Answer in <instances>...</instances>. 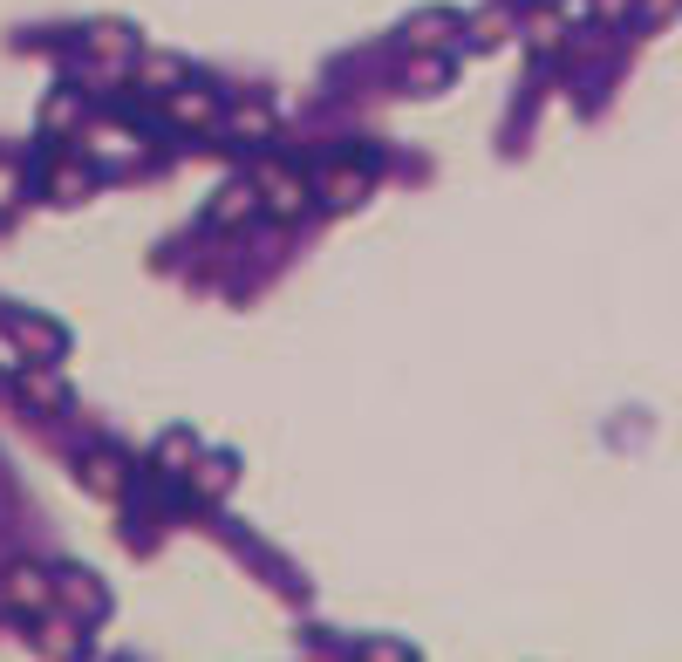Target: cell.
<instances>
[{
	"instance_id": "cell-7",
	"label": "cell",
	"mask_w": 682,
	"mask_h": 662,
	"mask_svg": "<svg viewBox=\"0 0 682 662\" xmlns=\"http://www.w3.org/2000/svg\"><path fill=\"white\" fill-rule=\"evenodd\" d=\"M82 478H89L96 492H123V485H130V458H116V451H89V458H82Z\"/></svg>"
},
{
	"instance_id": "cell-6",
	"label": "cell",
	"mask_w": 682,
	"mask_h": 662,
	"mask_svg": "<svg viewBox=\"0 0 682 662\" xmlns=\"http://www.w3.org/2000/svg\"><path fill=\"white\" fill-rule=\"evenodd\" d=\"M55 587L76 601L89 622H103V581H96V574H76V567H62V574H55Z\"/></svg>"
},
{
	"instance_id": "cell-10",
	"label": "cell",
	"mask_w": 682,
	"mask_h": 662,
	"mask_svg": "<svg viewBox=\"0 0 682 662\" xmlns=\"http://www.w3.org/2000/svg\"><path fill=\"white\" fill-rule=\"evenodd\" d=\"M48 192H55V198H82V192H89V171H76V164H62V171L48 178Z\"/></svg>"
},
{
	"instance_id": "cell-2",
	"label": "cell",
	"mask_w": 682,
	"mask_h": 662,
	"mask_svg": "<svg viewBox=\"0 0 682 662\" xmlns=\"http://www.w3.org/2000/svg\"><path fill=\"white\" fill-rule=\"evenodd\" d=\"M314 192L328 212H355V198L369 192V171H355V164H328L321 178H314Z\"/></svg>"
},
{
	"instance_id": "cell-4",
	"label": "cell",
	"mask_w": 682,
	"mask_h": 662,
	"mask_svg": "<svg viewBox=\"0 0 682 662\" xmlns=\"http://www.w3.org/2000/svg\"><path fill=\"white\" fill-rule=\"evenodd\" d=\"M164 117L178 123V130H219V103H212V96H205V89H178V96H171V103H164Z\"/></svg>"
},
{
	"instance_id": "cell-12",
	"label": "cell",
	"mask_w": 682,
	"mask_h": 662,
	"mask_svg": "<svg viewBox=\"0 0 682 662\" xmlns=\"http://www.w3.org/2000/svg\"><path fill=\"white\" fill-rule=\"evenodd\" d=\"M89 41H96V48H103V55H130V28H110V21H103V28H89Z\"/></svg>"
},
{
	"instance_id": "cell-13",
	"label": "cell",
	"mask_w": 682,
	"mask_h": 662,
	"mask_svg": "<svg viewBox=\"0 0 682 662\" xmlns=\"http://www.w3.org/2000/svg\"><path fill=\"white\" fill-rule=\"evenodd\" d=\"M232 130H239V137H266V130H273V117H266V110H239V117H226Z\"/></svg>"
},
{
	"instance_id": "cell-11",
	"label": "cell",
	"mask_w": 682,
	"mask_h": 662,
	"mask_svg": "<svg viewBox=\"0 0 682 662\" xmlns=\"http://www.w3.org/2000/svg\"><path fill=\"white\" fill-rule=\"evenodd\" d=\"M226 485H232V458H212V465L198 471V492H205V499H219Z\"/></svg>"
},
{
	"instance_id": "cell-3",
	"label": "cell",
	"mask_w": 682,
	"mask_h": 662,
	"mask_svg": "<svg viewBox=\"0 0 682 662\" xmlns=\"http://www.w3.org/2000/svg\"><path fill=\"white\" fill-rule=\"evenodd\" d=\"M260 198H266V212H301L307 205V178L287 171V164H266L260 171Z\"/></svg>"
},
{
	"instance_id": "cell-14",
	"label": "cell",
	"mask_w": 682,
	"mask_h": 662,
	"mask_svg": "<svg viewBox=\"0 0 682 662\" xmlns=\"http://www.w3.org/2000/svg\"><path fill=\"white\" fill-rule=\"evenodd\" d=\"M451 35V14H423V21H410V41H437Z\"/></svg>"
},
{
	"instance_id": "cell-8",
	"label": "cell",
	"mask_w": 682,
	"mask_h": 662,
	"mask_svg": "<svg viewBox=\"0 0 682 662\" xmlns=\"http://www.w3.org/2000/svg\"><path fill=\"white\" fill-rule=\"evenodd\" d=\"M253 205H260V192H239V185H232V192L212 198V219H219V226H239V219H246Z\"/></svg>"
},
{
	"instance_id": "cell-1",
	"label": "cell",
	"mask_w": 682,
	"mask_h": 662,
	"mask_svg": "<svg viewBox=\"0 0 682 662\" xmlns=\"http://www.w3.org/2000/svg\"><path fill=\"white\" fill-rule=\"evenodd\" d=\"M7 594H14V608L35 615V622L55 615V574H41V567H14V574H7Z\"/></svg>"
},
{
	"instance_id": "cell-5",
	"label": "cell",
	"mask_w": 682,
	"mask_h": 662,
	"mask_svg": "<svg viewBox=\"0 0 682 662\" xmlns=\"http://www.w3.org/2000/svg\"><path fill=\"white\" fill-rule=\"evenodd\" d=\"M21 403H35V410H69V383H62V376H48V369H28V362H21Z\"/></svg>"
},
{
	"instance_id": "cell-9",
	"label": "cell",
	"mask_w": 682,
	"mask_h": 662,
	"mask_svg": "<svg viewBox=\"0 0 682 662\" xmlns=\"http://www.w3.org/2000/svg\"><path fill=\"white\" fill-rule=\"evenodd\" d=\"M21 349H28V355H41V362H48V355H62V328H41V321H21Z\"/></svg>"
},
{
	"instance_id": "cell-15",
	"label": "cell",
	"mask_w": 682,
	"mask_h": 662,
	"mask_svg": "<svg viewBox=\"0 0 682 662\" xmlns=\"http://www.w3.org/2000/svg\"><path fill=\"white\" fill-rule=\"evenodd\" d=\"M76 123V96H55V110H48V130H69Z\"/></svg>"
}]
</instances>
